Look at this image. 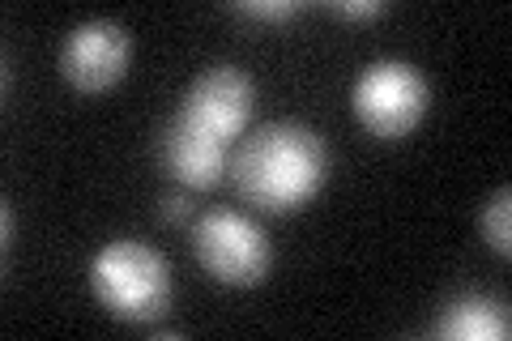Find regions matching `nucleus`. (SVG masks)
<instances>
[{
  "instance_id": "obj_7",
  "label": "nucleus",
  "mask_w": 512,
  "mask_h": 341,
  "mask_svg": "<svg viewBox=\"0 0 512 341\" xmlns=\"http://www.w3.org/2000/svg\"><path fill=\"white\" fill-rule=\"evenodd\" d=\"M158 150H163V167L171 171V180L184 184V188H218L222 175L231 171L227 145L197 133V128H188L184 120H175V116L163 128Z\"/></svg>"
},
{
  "instance_id": "obj_1",
  "label": "nucleus",
  "mask_w": 512,
  "mask_h": 341,
  "mask_svg": "<svg viewBox=\"0 0 512 341\" xmlns=\"http://www.w3.org/2000/svg\"><path fill=\"white\" fill-rule=\"evenodd\" d=\"M231 180L261 214H295L329 180V145L308 124H265L235 150Z\"/></svg>"
},
{
  "instance_id": "obj_8",
  "label": "nucleus",
  "mask_w": 512,
  "mask_h": 341,
  "mask_svg": "<svg viewBox=\"0 0 512 341\" xmlns=\"http://www.w3.org/2000/svg\"><path fill=\"white\" fill-rule=\"evenodd\" d=\"M431 333L444 341H504L512 333L508 307L491 295H461L440 307Z\"/></svg>"
},
{
  "instance_id": "obj_6",
  "label": "nucleus",
  "mask_w": 512,
  "mask_h": 341,
  "mask_svg": "<svg viewBox=\"0 0 512 341\" xmlns=\"http://www.w3.org/2000/svg\"><path fill=\"white\" fill-rule=\"evenodd\" d=\"M128 56H133V35L111 18H90L64 35L60 73L73 90L99 94V90H111L116 81H124Z\"/></svg>"
},
{
  "instance_id": "obj_11",
  "label": "nucleus",
  "mask_w": 512,
  "mask_h": 341,
  "mask_svg": "<svg viewBox=\"0 0 512 341\" xmlns=\"http://www.w3.org/2000/svg\"><path fill=\"white\" fill-rule=\"evenodd\" d=\"M333 13H338V18H350V22H367V18H376V13H384V5L380 0H338Z\"/></svg>"
},
{
  "instance_id": "obj_5",
  "label": "nucleus",
  "mask_w": 512,
  "mask_h": 341,
  "mask_svg": "<svg viewBox=\"0 0 512 341\" xmlns=\"http://www.w3.org/2000/svg\"><path fill=\"white\" fill-rule=\"evenodd\" d=\"M252 107H256L252 77L244 69H235V64H210L205 73L192 77L175 120H184L188 128H197V133L231 145L248 128Z\"/></svg>"
},
{
  "instance_id": "obj_2",
  "label": "nucleus",
  "mask_w": 512,
  "mask_h": 341,
  "mask_svg": "<svg viewBox=\"0 0 512 341\" xmlns=\"http://www.w3.org/2000/svg\"><path fill=\"white\" fill-rule=\"evenodd\" d=\"M90 295L124 324H154L171 307V269L141 239H111L90 261Z\"/></svg>"
},
{
  "instance_id": "obj_4",
  "label": "nucleus",
  "mask_w": 512,
  "mask_h": 341,
  "mask_svg": "<svg viewBox=\"0 0 512 341\" xmlns=\"http://www.w3.org/2000/svg\"><path fill=\"white\" fill-rule=\"evenodd\" d=\"M192 252L201 269L222 286H256L269 273V239L252 218L235 209H210L192 226Z\"/></svg>"
},
{
  "instance_id": "obj_9",
  "label": "nucleus",
  "mask_w": 512,
  "mask_h": 341,
  "mask_svg": "<svg viewBox=\"0 0 512 341\" xmlns=\"http://www.w3.org/2000/svg\"><path fill=\"white\" fill-rule=\"evenodd\" d=\"M478 226H483V239H487L491 252H500V256L512 252V188H500L483 205V218H478Z\"/></svg>"
},
{
  "instance_id": "obj_3",
  "label": "nucleus",
  "mask_w": 512,
  "mask_h": 341,
  "mask_svg": "<svg viewBox=\"0 0 512 341\" xmlns=\"http://www.w3.org/2000/svg\"><path fill=\"white\" fill-rule=\"evenodd\" d=\"M350 107H355V120L372 137L397 141L423 124L427 107H431V86L410 60L384 56V60H372L355 77Z\"/></svg>"
},
{
  "instance_id": "obj_10",
  "label": "nucleus",
  "mask_w": 512,
  "mask_h": 341,
  "mask_svg": "<svg viewBox=\"0 0 512 341\" xmlns=\"http://www.w3.org/2000/svg\"><path fill=\"white\" fill-rule=\"evenodd\" d=\"M235 13L248 22H291L303 13V5L299 0H239Z\"/></svg>"
},
{
  "instance_id": "obj_12",
  "label": "nucleus",
  "mask_w": 512,
  "mask_h": 341,
  "mask_svg": "<svg viewBox=\"0 0 512 341\" xmlns=\"http://www.w3.org/2000/svg\"><path fill=\"white\" fill-rule=\"evenodd\" d=\"M163 218H167L171 226H180V222H188V218H192V205H188L184 192H171V197L163 201Z\"/></svg>"
}]
</instances>
